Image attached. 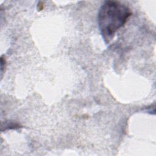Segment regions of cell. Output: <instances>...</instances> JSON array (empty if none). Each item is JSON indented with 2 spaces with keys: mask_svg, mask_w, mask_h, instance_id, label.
<instances>
[{
  "mask_svg": "<svg viewBox=\"0 0 156 156\" xmlns=\"http://www.w3.org/2000/svg\"><path fill=\"white\" fill-rule=\"evenodd\" d=\"M131 15L130 9L119 1H106L103 3L98 12V20L101 34L106 43L113 38Z\"/></svg>",
  "mask_w": 156,
  "mask_h": 156,
  "instance_id": "obj_1",
  "label": "cell"
}]
</instances>
